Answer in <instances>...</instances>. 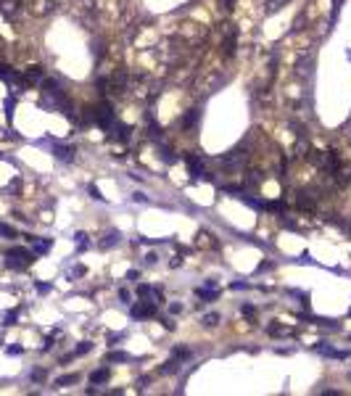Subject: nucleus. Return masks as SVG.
I'll use <instances>...</instances> for the list:
<instances>
[{
    "label": "nucleus",
    "mask_w": 351,
    "mask_h": 396,
    "mask_svg": "<svg viewBox=\"0 0 351 396\" xmlns=\"http://www.w3.org/2000/svg\"><path fill=\"white\" fill-rule=\"evenodd\" d=\"M119 298H122L124 304H129V293H127V291H119Z\"/></svg>",
    "instance_id": "2f4dec72"
},
{
    "label": "nucleus",
    "mask_w": 351,
    "mask_h": 396,
    "mask_svg": "<svg viewBox=\"0 0 351 396\" xmlns=\"http://www.w3.org/2000/svg\"><path fill=\"white\" fill-rule=\"evenodd\" d=\"M232 288H235V291H243V288H248V283H232Z\"/></svg>",
    "instance_id": "72a5a7b5"
},
{
    "label": "nucleus",
    "mask_w": 351,
    "mask_h": 396,
    "mask_svg": "<svg viewBox=\"0 0 351 396\" xmlns=\"http://www.w3.org/2000/svg\"><path fill=\"white\" fill-rule=\"evenodd\" d=\"M19 8V0H0V11H3L5 19H11Z\"/></svg>",
    "instance_id": "9d476101"
},
{
    "label": "nucleus",
    "mask_w": 351,
    "mask_h": 396,
    "mask_svg": "<svg viewBox=\"0 0 351 396\" xmlns=\"http://www.w3.org/2000/svg\"><path fill=\"white\" fill-rule=\"evenodd\" d=\"M77 380H80V375H77V373H69V375H61V378H56V386L63 388V386H71V383H77Z\"/></svg>",
    "instance_id": "2eb2a0df"
},
{
    "label": "nucleus",
    "mask_w": 351,
    "mask_h": 396,
    "mask_svg": "<svg viewBox=\"0 0 351 396\" xmlns=\"http://www.w3.org/2000/svg\"><path fill=\"white\" fill-rule=\"evenodd\" d=\"M108 132H111V138L122 140V143L129 140V127H127V125H122V122H116V125H114L111 129H108Z\"/></svg>",
    "instance_id": "6e6552de"
},
{
    "label": "nucleus",
    "mask_w": 351,
    "mask_h": 396,
    "mask_svg": "<svg viewBox=\"0 0 351 396\" xmlns=\"http://www.w3.org/2000/svg\"><path fill=\"white\" fill-rule=\"evenodd\" d=\"M145 264H156V254H148L145 256Z\"/></svg>",
    "instance_id": "f704fd0d"
},
{
    "label": "nucleus",
    "mask_w": 351,
    "mask_h": 396,
    "mask_svg": "<svg viewBox=\"0 0 351 396\" xmlns=\"http://www.w3.org/2000/svg\"><path fill=\"white\" fill-rule=\"evenodd\" d=\"M283 3H285V0H269V11H277V8H283Z\"/></svg>",
    "instance_id": "bb28decb"
},
{
    "label": "nucleus",
    "mask_w": 351,
    "mask_h": 396,
    "mask_svg": "<svg viewBox=\"0 0 351 396\" xmlns=\"http://www.w3.org/2000/svg\"><path fill=\"white\" fill-rule=\"evenodd\" d=\"M196 119H198V111L193 108V111H190V114H187L185 119H183V125H185V127H193V125H196Z\"/></svg>",
    "instance_id": "4be33fe9"
},
{
    "label": "nucleus",
    "mask_w": 351,
    "mask_h": 396,
    "mask_svg": "<svg viewBox=\"0 0 351 396\" xmlns=\"http://www.w3.org/2000/svg\"><path fill=\"white\" fill-rule=\"evenodd\" d=\"M169 312H172V314H180V312H183V307H180V304H172V307H169Z\"/></svg>",
    "instance_id": "c756f323"
},
{
    "label": "nucleus",
    "mask_w": 351,
    "mask_h": 396,
    "mask_svg": "<svg viewBox=\"0 0 351 396\" xmlns=\"http://www.w3.org/2000/svg\"><path fill=\"white\" fill-rule=\"evenodd\" d=\"M32 380H45V370H32Z\"/></svg>",
    "instance_id": "5701e85b"
},
{
    "label": "nucleus",
    "mask_w": 351,
    "mask_h": 396,
    "mask_svg": "<svg viewBox=\"0 0 351 396\" xmlns=\"http://www.w3.org/2000/svg\"><path fill=\"white\" fill-rule=\"evenodd\" d=\"M196 293H198V298H204V301H217V298H219V291L214 288V283H211V280L206 283V288H198Z\"/></svg>",
    "instance_id": "0eeeda50"
},
{
    "label": "nucleus",
    "mask_w": 351,
    "mask_h": 396,
    "mask_svg": "<svg viewBox=\"0 0 351 396\" xmlns=\"http://www.w3.org/2000/svg\"><path fill=\"white\" fill-rule=\"evenodd\" d=\"M98 125L103 127V129H111L114 125H116V114H114V106L111 103H101L98 106Z\"/></svg>",
    "instance_id": "7ed1b4c3"
},
{
    "label": "nucleus",
    "mask_w": 351,
    "mask_h": 396,
    "mask_svg": "<svg viewBox=\"0 0 351 396\" xmlns=\"http://www.w3.org/2000/svg\"><path fill=\"white\" fill-rule=\"evenodd\" d=\"M53 156L61 161H71L74 159V148L71 146H53Z\"/></svg>",
    "instance_id": "1a4fd4ad"
},
{
    "label": "nucleus",
    "mask_w": 351,
    "mask_h": 396,
    "mask_svg": "<svg viewBox=\"0 0 351 396\" xmlns=\"http://www.w3.org/2000/svg\"><path fill=\"white\" fill-rule=\"evenodd\" d=\"M32 262H35V251H27V249H21V246L5 251V264H8L11 270H24Z\"/></svg>",
    "instance_id": "f03ea898"
},
{
    "label": "nucleus",
    "mask_w": 351,
    "mask_h": 396,
    "mask_svg": "<svg viewBox=\"0 0 351 396\" xmlns=\"http://www.w3.org/2000/svg\"><path fill=\"white\" fill-rule=\"evenodd\" d=\"M222 53H225L227 58L235 53V32H230V35H227V40L222 42Z\"/></svg>",
    "instance_id": "ddd939ff"
},
{
    "label": "nucleus",
    "mask_w": 351,
    "mask_h": 396,
    "mask_svg": "<svg viewBox=\"0 0 351 396\" xmlns=\"http://www.w3.org/2000/svg\"><path fill=\"white\" fill-rule=\"evenodd\" d=\"M106 359H108V362H129L132 356H129V354H124V352H111V354L106 356Z\"/></svg>",
    "instance_id": "f3484780"
},
{
    "label": "nucleus",
    "mask_w": 351,
    "mask_h": 396,
    "mask_svg": "<svg viewBox=\"0 0 351 396\" xmlns=\"http://www.w3.org/2000/svg\"><path fill=\"white\" fill-rule=\"evenodd\" d=\"M14 106H16V98H14V95H8V98H5V116H8V119L14 116Z\"/></svg>",
    "instance_id": "412c9836"
},
{
    "label": "nucleus",
    "mask_w": 351,
    "mask_h": 396,
    "mask_svg": "<svg viewBox=\"0 0 351 396\" xmlns=\"http://www.w3.org/2000/svg\"><path fill=\"white\" fill-rule=\"evenodd\" d=\"M156 312H159L156 301H148V298H143L138 307H132V317H135V320H145V317H156Z\"/></svg>",
    "instance_id": "20e7f679"
},
{
    "label": "nucleus",
    "mask_w": 351,
    "mask_h": 396,
    "mask_svg": "<svg viewBox=\"0 0 351 396\" xmlns=\"http://www.w3.org/2000/svg\"><path fill=\"white\" fill-rule=\"evenodd\" d=\"M37 293H50V285L48 283H37Z\"/></svg>",
    "instance_id": "a878e982"
},
{
    "label": "nucleus",
    "mask_w": 351,
    "mask_h": 396,
    "mask_svg": "<svg viewBox=\"0 0 351 396\" xmlns=\"http://www.w3.org/2000/svg\"><path fill=\"white\" fill-rule=\"evenodd\" d=\"M108 378H111V370H108V367H101V370H95V373L90 375V380H93L95 386H101V383H106Z\"/></svg>",
    "instance_id": "f8f14e48"
},
{
    "label": "nucleus",
    "mask_w": 351,
    "mask_h": 396,
    "mask_svg": "<svg viewBox=\"0 0 351 396\" xmlns=\"http://www.w3.org/2000/svg\"><path fill=\"white\" fill-rule=\"evenodd\" d=\"M119 241H122V232H108V241H103L101 246H103V249H108V246H114Z\"/></svg>",
    "instance_id": "6ab92c4d"
},
{
    "label": "nucleus",
    "mask_w": 351,
    "mask_h": 396,
    "mask_svg": "<svg viewBox=\"0 0 351 396\" xmlns=\"http://www.w3.org/2000/svg\"><path fill=\"white\" fill-rule=\"evenodd\" d=\"M42 93H45V106H53V108H61L66 116H71V101L66 98L63 87L58 85L56 80H42Z\"/></svg>",
    "instance_id": "f257e3e1"
},
{
    "label": "nucleus",
    "mask_w": 351,
    "mask_h": 396,
    "mask_svg": "<svg viewBox=\"0 0 351 396\" xmlns=\"http://www.w3.org/2000/svg\"><path fill=\"white\" fill-rule=\"evenodd\" d=\"M138 293H140V296H145V298H151V301H156V304L164 301V291L156 288V285H140Z\"/></svg>",
    "instance_id": "423d86ee"
},
{
    "label": "nucleus",
    "mask_w": 351,
    "mask_h": 396,
    "mask_svg": "<svg viewBox=\"0 0 351 396\" xmlns=\"http://www.w3.org/2000/svg\"><path fill=\"white\" fill-rule=\"evenodd\" d=\"M5 352H8L11 356H19V354L24 352V349H21V346H8V349H5Z\"/></svg>",
    "instance_id": "b1692460"
},
{
    "label": "nucleus",
    "mask_w": 351,
    "mask_h": 396,
    "mask_svg": "<svg viewBox=\"0 0 351 396\" xmlns=\"http://www.w3.org/2000/svg\"><path fill=\"white\" fill-rule=\"evenodd\" d=\"M24 80H27V85H32V82H40L42 80V69L40 66H29V71L24 74Z\"/></svg>",
    "instance_id": "4468645a"
},
{
    "label": "nucleus",
    "mask_w": 351,
    "mask_h": 396,
    "mask_svg": "<svg viewBox=\"0 0 351 396\" xmlns=\"http://www.w3.org/2000/svg\"><path fill=\"white\" fill-rule=\"evenodd\" d=\"M232 3H235V0H222V8H225V11H230V8H232Z\"/></svg>",
    "instance_id": "473e14b6"
},
{
    "label": "nucleus",
    "mask_w": 351,
    "mask_h": 396,
    "mask_svg": "<svg viewBox=\"0 0 351 396\" xmlns=\"http://www.w3.org/2000/svg\"><path fill=\"white\" fill-rule=\"evenodd\" d=\"M264 270H272V264H269V262H262V264H259V270H256V272H264Z\"/></svg>",
    "instance_id": "7c9ffc66"
},
{
    "label": "nucleus",
    "mask_w": 351,
    "mask_h": 396,
    "mask_svg": "<svg viewBox=\"0 0 351 396\" xmlns=\"http://www.w3.org/2000/svg\"><path fill=\"white\" fill-rule=\"evenodd\" d=\"M0 235H3V238H8V241H14V238H16V230H14V227H11V225H0Z\"/></svg>",
    "instance_id": "a211bd4d"
},
{
    "label": "nucleus",
    "mask_w": 351,
    "mask_h": 396,
    "mask_svg": "<svg viewBox=\"0 0 351 396\" xmlns=\"http://www.w3.org/2000/svg\"><path fill=\"white\" fill-rule=\"evenodd\" d=\"M138 275H140L138 270H129V272H127V280H132V283H135V280H138Z\"/></svg>",
    "instance_id": "c85d7f7f"
},
{
    "label": "nucleus",
    "mask_w": 351,
    "mask_h": 396,
    "mask_svg": "<svg viewBox=\"0 0 351 396\" xmlns=\"http://www.w3.org/2000/svg\"><path fill=\"white\" fill-rule=\"evenodd\" d=\"M240 312H243V314H248V317H253V312H256V309H253L251 304H243V307H240Z\"/></svg>",
    "instance_id": "393cba45"
},
{
    "label": "nucleus",
    "mask_w": 351,
    "mask_h": 396,
    "mask_svg": "<svg viewBox=\"0 0 351 396\" xmlns=\"http://www.w3.org/2000/svg\"><path fill=\"white\" fill-rule=\"evenodd\" d=\"M201 322H204L206 328H214V325H217V322H219V314H217V312H211V314H206V317H204V320H201Z\"/></svg>",
    "instance_id": "aec40b11"
},
{
    "label": "nucleus",
    "mask_w": 351,
    "mask_h": 396,
    "mask_svg": "<svg viewBox=\"0 0 351 396\" xmlns=\"http://www.w3.org/2000/svg\"><path fill=\"white\" fill-rule=\"evenodd\" d=\"M90 193H93V198H98V201H103V196H101V190L95 185H90Z\"/></svg>",
    "instance_id": "cd10ccee"
},
{
    "label": "nucleus",
    "mask_w": 351,
    "mask_h": 396,
    "mask_svg": "<svg viewBox=\"0 0 351 396\" xmlns=\"http://www.w3.org/2000/svg\"><path fill=\"white\" fill-rule=\"evenodd\" d=\"M32 251H35V254H48L50 251V241H32Z\"/></svg>",
    "instance_id": "dca6fc26"
},
{
    "label": "nucleus",
    "mask_w": 351,
    "mask_h": 396,
    "mask_svg": "<svg viewBox=\"0 0 351 396\" xmlns=\"http://www.w3.org/2000/svg\"><path fill=\"white\" fill-rule=\"evenodd\" d=\"M187 167H190V174H193V177H204V180H211V174H206L204 172V159H201V156H187Z\"/></svg>",
    "instance_id": "39448f33"
},
{
    "label": "nucleus",
    "mask_w": 351,
    "mask_h": 396,
    "mask_svg": "<svg viewBox=\"0 0 351 396\" xmlns=\"http://www.w3.org/2000/svg\"><path fill=\"white\" fill-rule=\"evenodd\" d=\"M16 320H19V312L16 309H8V312H3V314H0V325H3V328L16 325Z\"/></svg>",
    "instance_id": "9b49d317"
}]
</instances>
